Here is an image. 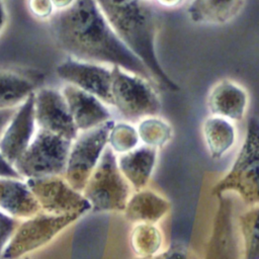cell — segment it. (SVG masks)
<instances>
[{"instance_id":"cell-16","label":"cell","mask_w":259,"mask_h":259,"mask_svg":"<svg viewBox=\"0 0 259 259\" xmlns=\"http://www.w3.org/2000/svg\"><path fill=\"white\" fill-rule=\"evenodd\" d=\"M206 105L210 115L239 121L243 119L247 109L248 93L234 81L222 79L210 88Z\"/></svg>"},{"instance_id":"cell-26","label":"cell","mask_w":259,"mask_h":259,"mask_svg":"<svg viewBox=\"0 0 259 259\" xmlns=\"http://www.w3.org/2000/svg\"><path fill=\"white\" fill-rule=\"evenodd\" d=\"M18 227L17 219H14L0 210V259L5 249V245L11 239Z\"/></svg>"},{"instance_id":"cell-9","label":"cell","mask_w":259,"mask_h":259,"mask_svg":"<svg viewBox=\"0 0 259 259\" xmlns=\"http://www.w3.org/2000/svg\"><path fill=\"white\" fill-rule=\"evenodd\" d=\"M41 211L49 214L78 213L83 215L91 209L82 192L75 190L64 176L26 179Z\"/></svg>"},{"instance_id":"cell-10","label":"cell","mask_w":259,"mask_h":259,"mask_svg":"<svg viewBox=\"0 0 259 259\" xmlns=\"http://www.w3.org/2000/svg\"><path fill=\"white\" fill-rule=\"evenodd\" d=\"M203 259H242L234 203L229 196H218Z\"/></svg>"},{"instance_id":"cell-20","label":"cell","mask_w":259,"mask_h":259,"mask_svg":"<svg viewBox=\"0 0 259 259\" xmlns=\"http://www.w3.org/2000/svg\"><path fill=\"white\" fill-rule=\"evenodd\" d=\"M244 2L245 0H193L187 12L195 23L224 24L238 15Z\"/></svg>"},{"instance_id":"cell-23","label":"cell","mask_w":259,"mask_h":259,"mask_svg":"<svg viewBox=\"0 0 259 259\" xmlns=\"http://www.w3.org/2000/svg\"><path fill=\"white\" fill-rule=\"evenodd\" d=\"M163 244L161 231L153 224H136L131 233V247L138 257L158 254Z\"/></svg>"},{"instance_id":"cell-13","label":"cell","mask_w":259,"mask_h":259,"mask_svg":"<svg viewBox=\"0 0 259 259\" xmlns=\"http://www.w3.org/2000/svg\"><path fill=\"white\" fill-rule=\"evenodd\" d=\"M34 93L16 109L12 119L0 138V154L11 165L24 153L35 133Z\"/></svg>"},{"instance_id":"cell-29","label":"cell","mask_w":259,"mask_h":259,"mask_svg":"<svg viewBox=\"0 0 259 259\" xmlns=\"http://www.w3.org/2000/svg\"><path fill=\"white\" fill-rule=\"evenodd\" d=\"M0 178L22 179V177L14 169L13 165L7 162V160L1 154H0Z\"/></svg>"},{"instance_id":"cell-1","label":"cell","mask_w":259,"mask_h":259,"mask_svg":"<svg viewBox=\"0 0 259 259\" xmlns=\"http://www.w3.org/2000/svg\"><path fill=\"white\" fill-rule=\"evenodd\" d=\"M49 20L55 44L68 57L117 66L155 85L147 67L115 34L95 0H76Z\"/></svg>"},{"instance_id":"cell-3","label":"cell","mask_w":259,"mask_h":259,"mask_svg":"<svg viewBox=\"0 0 259 259\" xmlns=\"http://www.w3.org/2000/svg\"><path fill=\"white\" fill-rule=\"evenodd\" d=\"M259 123L257 116H251L247 122L245 140L230 169L213 188L214 196L227 192L237 193L249 206L259 202Z\"/></svg>"},{"instance_id":"cell-11","label":"cell","mask_w":259,"mask_h":259,"mask_svg":"<svg viewBox=\"0 0 259 259\" xmlns=\"http://www.w3.org/2000/svg\"><path fill=\"white\" fill-rule=\"evenodd\" d=\"M57 75L67 84L74 85L112 105L110 94L111 71L105 65L80 61L67 57L56 68Z\"/></svg>"},{"instance_id":"cell-7","label":"cell","mask_w":259,"mask_h":259,"mask_svg":"<svg viewBox=\"0 0 259 259\" xmlns=\"http://www.w3.org/2000/svg\"><path fill=\"white\" fill-rule=\"evenodd\" d=\"M114 122L111 118L93 128L83 131L73 141L63 176L75 190L82 192L84 189L108 146V135Z\"/></svg>"},{"instance_id":"cell-33","label":"cell","mask_w":259,"mask_h":259,"mask_svg":"<svg viewBox=\"0 0 259 259\" xmlns=\"http://www.w3.org/2000/svg\"><path fill=\"white\" fill-rule=\"evenodd\" d=\"M5 22H6V13H5L3 2L2 0H0V31L3 28Z\"/></svg>"},{"instance_id":"cell-8","label":"cell","mask_w":259,"mask_h":259,"mask_svg":"<svg viewBox=\"0 0 259 259\" xmlns=\"http://www.w3.org/2000/svg\"><path fill=\"white\" fill-rule=\"evenodd\" d=\"M81 217L78 213L56 215L39 212L27 219L15 230L1 259H15L42 247Z\"/></svg>"},{"instance_id":"cell-35","label":"cell","mask_w":259,"mask_h":259,"mask_svg":"<svg viewBox=\"0 0 259 259\" xmlns=\"http://www.w3.org/2000/svg\"><path fill=\"white\" fill-rule=\"evenodd\" d=\"M25 259H28V258H25Z\"/></svg>"},{"instance_id":"cell-25","label":"cell","mask_w":259,"mask_h":259,"mask_svg":"<svg viewBox=\"0 0 259 259\" xmlns=\"http://www.w3.org/2000/svg\"><path fill=\"white\" fill-rule=\"evenodd\" d=\"M137 128L126 122H114L108 135V147L114 154H124L138 147Z\"/></svg>"},{"instance_id":"cell-22","label":"cell","mask_w":259,"mask_h":259,"mask_svg":"<svg viewBox=\"0 0 259 259\" xmlns=\"http://www.w3.org/2000/svg\"><path fill=\"white\" fill-rule=\"evenodd\" d=\"M238 232L242 236L243 259H259V207L249 206L237 220Z\"/></svg>"},{"instance_id":"cell-30","label":"cell","mask_w":259,"mask_h":259,"mask_svg":"<svg viewBox=\"0 0 259 259\" xmlns=\"http://www.w3.org/2000/svg\"><path fill=\"white\" fill-rule=\"evenodd\" d=\"M16 108H7V109H0V138L2 137L5 128L9 124L10 120L12 119Z\"/></svg>"},{"instance_id":"cell-28","label":"cell","mask_w":259,"mask_h":259,"mask_svg":"<svg viewBox=\"0 0 259 259\" xmlns=\"http://www.w3.org/2000/svg\"><path fill=\"white\" fill-rule=\"evenodd\" d=\"M163 259H193L190 251L183 245L176 244L162 252Z\"/></svg>"},{"instance_id":"cell-4","label":"cell","mask_w":259,"mask_h":259,"mask_svg":"<svg viewBox=\"0 0 259 259\" xmlns=\"http://www.w3.org/2000/svg\"><path fill=\"white\" fill-rule=\"evenodd\" d=\"M72 143L59 135L37 128L30 144L13 167L22 179L63 176Z\"/></svg>"},{"instance_id":"cell-17","label":"cell","mask_w":259,"mask_h":259,"mask_svg":"<svg viewBox=\"0 0 259 259\" xmlns=\"http://www.w3.org/2000/svg\"><path fill=\"white\" fill-rule=\"evenodd\" d=\"M0 210L14 219L26 220L41 211L26 182L14 178H0Z\"/></svg>"},{"instance_id":"cell-34","label":"cell","mask_w":259,"mask_h":259,"mask_svg":"<svg viewBox=\"0 0 259 259\" xmlns=\"http://www.w3.org/2000/svg\"><path fill=\"white\" fill-rule=\"evenodd\" d=\"M137 259H163V258H162V253H158L156 255L149 256V257H138Z\"/></svg>"},{"instance_id":"cell-15","label":"cell","mask_w":259,"mask_h":259,"mask_svg":"<svg viewBox=\"0 0 259 259\" xmlns=\"http://www.w3.org/2000/svg\"><path fill=\"white\" fill-rule=\"evenodd\" d=\"M42 82L44 75L33 69H0V109L18 107Z\"/></svg>"},{"instance_id":"cell-6","label":"cell","mask_w":259,"mask_h":259,"mask_svg":"<svg viewBox=\"0 0 259 259\" xmlns=\"http://www.w3.org/2000/svg\"><path fill=\"white\" fill-rule=\"evenodd\" d=\"M110 94L112 105L127 120L157 116L162 109L155 85L117 66H111Z\"/></svg>"},{"instance_id":"cell-19","label":"cell","mask_w":259,"mask_h":259,"mask_svg":"<svg viewBox=\"0 0 259 259\" xmlns=\"http://www.w3.org/2000/svg\"><path fill=\"white\" fill-rule=\"evenodd\" d=\"M171 209L164 196L151 189H141L131 195L124 207L126 220L134 224H157Z\"/></svg>"},{"instance_id":"cell-31","label":"cell","mask_w":259,"mask_h":259,"mask_svg":"<svg viewBox=\"0 0 259 259\" xmlns=\"http://www.w3.org/2000/svg\"><path fill=\"white\" fill-rule=\"evenodd\" d=\"M75 1L76 0H51L54 8L58 9V11L70 7Z\"/></svg>"},{"instance_id":"cell-14","label":"cell","mask_w":259,"mask_h":259,"mask_svg":"<svg viewBox=\"0 0 259 259\" xmlns=\"http://www.w3.org/2000/svg\"><path fill=\"white\" fill-rule=\"evenodd\" d=\"M61 93L79 132L93 128L111 119L106 104L96 96L67 83L62 88Z\"/></svg>"},{"instance_id":"cell-5","label":"cell","mask_w":259,"mask_h":259,"mask_svg":"<svg viewBox=\"0 0 259 259\" xmlns=\"http://www.w3.org/2000/svg\"><path fill=\"white\" fill-rule=\"evenodd\" d=\"M83 196L92 211H123L131 196V185L118 169L116 155L107 146L89 177Z\"/></svg>"},{"instance_id":"cell-18","label":"cell","mask_w":259,"mask_h":259,"mask_svg":"<svg viewBox=\"0 0 259 259\" xmlns=\"http://www.w3.org/2000/svg\"><path fill=\"white\" fill-rule=\"evenodd\" d=\"M117 166L122 176L136 191L146 188L153 174L157 149L149 146H140L116 157Z\"/></svg>"},{"instance_id":"cell-21","label":"cell","mask_w":259,"mask_h":259,"mask_svg":"<svg viewBox=\"0 0 259 259\" xmlns=\"http://www.w3.org/2000/svg\"><path fill=\"white\" fill-rule=\"evenodd\" d=\"M202 136L209 156L218 160L234 146L236 128L231 120L210 115L202 123Z\"/></svg>"},{"instance_id":"cell-12","label":"cell","mask_w":259,"mask_h":259,"mask_svg":"<svg viewBox=\"0 0 259 259\" xmlns=\"http://www.w3.org/2000/svg\"><path fill=\"white\" fill-rule=\"evenodd\" d=\"M34 116L38 128L74 141L77 130L61 91L42 87L34 92Z\"/></svg>"},{"instance_id":"cell-2","label":"cell","mask_w":259,"mask_h":259,"mask_svg":"<svg viewBox=\"0 0 259 259\" xmlns=\"http://www.w3.org/2000/svg\"><path fill=\"white\" fill-rule=\"evenodd\" d=\"M119 39L142 61L155 84L172 92L179 85L166 73L156 53L158 28L154 8L147 0H95Z\"/></svg>"},{"instance_id":"cell-27","label":"cell","mask_w":259,"mask_h":259,"mask_svg":"<svg viewBox=\"0 0 259 259\" xmlns=\"http://www.w3.org/2000/svg\"><path fill=\"white\" fill-rule=\"evenodd\" d=\"M29 12L37 19H49L54 14V6L51 0H26Z\"/></svg>"},{"instance_id":"cell-32","label":"cell","mask_w":259,"mask_h":259,"mask_svg":"<svg viewBox=\"0 0 259 259\" xmlns=\"http://www.w3.org/2000/svg\"><path fill=\"white\" fill-rule=\"evenodd\" d=\"M161 5L167 6V7H175L178 5H181L184 0H157Z\"/></svg>"},{"instance_id":"cell-24","label":"cell","mask_w":259,"mask_h":259,"mask_svg":"<svg viewBox=\"0 0 259 259\" xmlns=\"http://www.w3.org/2000/svg\"><path fill=\"white\" fill-rule=\"evenodd\" d=\"M136 128L140 141H142L144 145L152 148H161L172 138L171 125L158 115L147 116L140 119Z\"/></svg>"}]
</instances>
